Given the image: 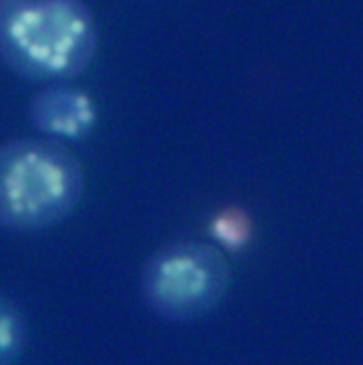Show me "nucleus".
Returning a JSON list of instances; mask_svg holds the SVG:
<instances>
[{
  "label": "nucleus",
  "instance_id": "2",
  "mask_svg": "<svg viewBox=\"0 0 363 365\" xmlns=\"http://www.w3.org/2000/svg\"><path fill=\"white\" fill-rule=\"evenodd\" d=\"M86 175L57 138H14L0 144V227L39 233L65 222L80 205Z\"/></svg>",
  "mask_w": 363,
  "mask_h": 365
},
{
  "label": "nucleus",
  "instance_id": "4",
  "mask_svg": "<svg viewBox=\"0 0 363 365\" xmlns=\"http://www.w3.org/2000/svg\"><path fill=\"white\" fill-rule=\"evenodd\" d=\"M29 120L44 137L81 140L95 131L98 108L89 93L55 82L34 95Z\"/></svg>",
  "mask_w": 363,
  "mask_h": 365
},
{
  "label": "nucleus",
  "instance_id": "1",
  "mask_svg": "<svg viewBox=\"0 0 363 365\" xmlns=\"http://www.w3.org/2000/svg\"><path fill=\"white\" fill-rule=\"evenodd\" d=\"M98 38L83 0H0V61L25 80H74L95 59Z\"/></svg>",
  "mask_w": 363,
  "mask_h": 365
},
{
  "label": "nucleus",
  "instance_id": "5",
  "mask_svg": "<svg viewBox=\"0 0 363 365\" xmlns=\"http://www.w3.org/2000/svg\"><path fill=\"white\" fill-rule=\"evenodd\" d=\"M29 327L16 301L0 294V365L21 360L27 349Z\"/></svg>",
  "mask_w": 363,
  "mask_h": 365
},
{
  "label": "nucleus",
  "instance_id": "6",
  "mask_svg": "<svg viewBox=\"0 0 363 365\" xmlns=\"http://www.w3.org/2000/svg\"><path fill=\"white\" fill-rule=\"evenodd\" d=\"M212 231L222 245L229 248H242L252 237V222L242 210H223L212 222Z\"/></svg>",
  "mask_w": 363,
  "mask_h": 365
},
{
  "label": "nucleus",
  "instance_id": "3",
  "mask_svg": "<svg viewBox=\"0 0 363 365\" xmlns=\"http://www.w3.org/2000/svg\"><path fill=\"white\" fill-rule=\"evenodd\" d=\"M231 284V265L216 245L174 240L144 263L140 295L150 311L170 324H190L216 311Z\"/></svg>",
  "mask_w": 363,
  "mask_h": 365
}]
</instances>
